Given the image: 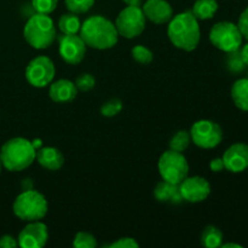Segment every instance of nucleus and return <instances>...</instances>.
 <instances>
[{
    "instance_id": "f257e3e1",
    "label": "nucleus",
    "mask_w": 248,
    "mask_h": 248,
    "mask_svg": "<svg viewBox=\"0 0 248 248\" xmlns=\"http://www.w3.org/2000/svg\"><path fill=\"white\" fill-rule=\"evenodd\" d=\"M167 36L174 47L190 52L199 46L201 31L199 19L191 10L181 12L169 21Z\"/></svg>"
},
{
    "instance_id": "f03ea898",
    "label": "nucleus",
    "mask_w": 248,
    "mask_h": 248,
    "mask_svg": "<svg viewBox=\"0 0 248 248\" xmlns=\"http://www.w3.org/2000/svg\"><path fill=\"white\" fill-rule=\"evenodd\" d=\"M79 35L86 46L96 50H108L114 47L119 40L115 24L101 15L85 19L80 27Z\"/></svg>"
},
{
    "instance_id": "7ed1b4c3",
    "label": "nucleus",
    "mask_w": 248,
    "mask_h": 248,
    "mask_svg": "<svg viewBox=\"0 0 248 248\" xmlns=\"http://www.w3.org/2000/svg\"><path fill=\"white\" fill-rule=\"evenodd\" d=\"M36 149L33 143L23 137H15L6 140L0 149L2 167L11 172L28 169L35 161Z\"/></svg>"
},
{
    "instance_id": "20e7f679",
    "label": "nucleus",
    "mask_w": 248,
    "mask_h": 248,
    "mask_svg": "<svg viewBox=\"0 0 248 248\" xmlns=\"http://www.w3.org/2000/svg\"><path fill=\"white\" fill-rule=\"evenodd\" d=\"M24 40L35 50H45L56 40L57 31L48 15L38 14L31 16L23 28Z\"/></svg>"
},
{
    "instance_id": "39448f33",
    "label": "nucleus",
    "mask_w": 248,
    "mask_h": 248,
    "mask_svg": "<svg viewBox=\"0 0 248 248\" xmlns=\"http://www.w3.org/2000/svg\"><path fill=\"white\" fill-rule=\"evenodd\" d=\"M12 211L15 216L24 222L41 220L48 211V202L38 190H23L15 199Z\"/></svg>"
},
{
    "instance_id": "423d86ee",
    "label": "nucleus",
    "mask_w": 248,
    "mask_h": 248,
    "mask_svg": "<svg viewBox=\"0 0 248 248\" xmlns=\"http://www.w3.org/2000/svg\"><path fill=\"white\" fill-rule=\"evenodd\" d=\"M157 170L164 181L173 184H179L188 177L189 164L183 153L166 150L162 153L157 162Z\"/></svg>"
},
{
    "instance_id": "0eeeda50",
    "label": "nucleus",
    "mask_w": 248,
    "mask_h": 248,
    "mask_svg": "<svg viewBox=\"0 0 248 248\" xmlns=\"http://www.w3.org/2000/svg\"><path fill=\"white\" fill-rule=\"evenodd\" d=\"M242 36L237 24L229 21L216 23L210 31V41L215 47L223 52H232L242 46Z\"/></svg>"
},
{
    "instance_id": "6e6552de",
    "label": "nucleus",
    "mask_w": 248,
    "mask_h": 248,
    "mask_svg": "<svg viewBox=\"0 0 248 248\" xmlns=\"http://www.w3.org/2000/svg\"><path fill=\"white\" fill-rule=\"evenodd\" d=\"M147 18L140 6H126L120 11L115 21L119 36L133 39L140 36L145 29Z\"/></svg>"
},
{
    "instance_id": "1a4fd4ad",
    "label": "nucleus",
    "mask_w": 248,
    "mask_h": 248,
    "mask_svg": "<svg viewBox=\"0 0 248 248\" xmlns=\"http://www.w3.org/2000/svg\"><path fill=\"white\" fill-rule=\"evenodd\" d=\"M191 142L201 149H213L223 140V130L212 120H199L190 128Z\"/></svg>"
},
{
    "instance_id": "9d476101",
    "label": "nucleus",
    "mask_w": 248,
    "mask_h": 248,
    "mask_svg": "<svg viewBox=\"0 0 248 248\" xmlns=\"http://www.w3.org/2000/svg\"><path fill=\"white\" fill-rule=\"evenodd\" d=\"M55 74V64H53L52 60L46 56H38V57L33 58L27 64L26 72H24L28 84L36 89H43V87L50 85L53 81Z\"/></svg>"
},
{
    "instance_id": "9b49d317",
    "label": "nucleus",
    "mask_w": 248,
    "mask_h": 248,
    "mask_svg": "<svg viewBox=\"0 0 248 248\" xmlns=\"http://www.w3.org/2000/svg\"><path fill=\"white\" fill-rule=\"evenodd\" d=\"M179 190L184 201L198 203L202 202L210 196L211 184L201 176H188L179 183Z\"/></svg>"
},
{
    "instance_id": "f8f14e48",
    "label": "nucleus",
    "mask_w": 248,
    "mask_h": 248,
    "mask_svg": "<svg viewBox=\"0 0 248 248\" xmlns=\"http://www.w3.org/2000/svg\"><path fill=\"white\" fill-rule=\"evenodd\" d=\"M48 229L40 220L28 222L17 237L18 246L22 248H41L47 244Z\"/></svg>"
},
{
    "instance_id": "ddd939ff",
    "label": "nucleus",
    "mask_w": 248,
    "mask_h": 248,
    "mask_svg": "<svg viewBox=\"0 0 248 248\" xmlns=\"http://www.w3.org/2000/svg\"><path fill=\"white\" fill-rule=\"evenodd\" d=\"M86 44L78 34L65 35L63 34L60 39V55L65 63L70 65L79 64L86 55Z\"/></svg>"
},
{
    "instance_id": "4468645a",
    "label": "nucleus",
    "mask_w": 248,
    "mask_h": 248,
    "mask_svg": "<svg viewBox=\"0 0 248 248\" xmlns=\"http://www.w3.org/2000/svg\"><path fill=\"white\" fill-rule=\"evenodd\" d=\"M225 170L232 173H241L248 169V144L234 143L224 152L222 156Z\"/></svg>"
},
{
    "instance_id": "2eb2a0df",
    "label": "nucleus",
    "mask_w": 248,
    "mask_h": 248,
    "mask_svg": "<svg viewBox=\"0 0 248 248\" xmlns=\"http://www.w3.org/2000/svg\"><path fill=\"white\" fill-rule=\"evenodd\" d=\"M142 10L145 18L155 24L169 23L173 17V9L167 0H147Z\"/></svg>"
},
{
    "instance_id": "dca6fc26",
    "label": "nucleus",
    "mask_w": 248,
    "mask_h": 248,
    "mask_svg": "<svg viewBox=\"0 0 248 248\" xmlns=\"http://www.w3.org/2000/svg\"><path fill=\"white\" fill-rule=\"evenodd\" d=\"M48 96L55 103H70L77 98L78 89L70 80L60 79L50 84Z\"/></svg>"
},
{
    "instance_id": "f3484780",
    "label": "nucleus",
    "mask_w": 248,
    "mask_h": 248,
    "mask_svg": "<svg viewBox=\"0 0 248 248\" xmlns=\"http://www.w3.org/2000/svg\"><path fill=\"white\" fill-rule=\"evenodd\" d=\"M35 160L41 167L48 171H58L64 164V156L55 147H44L36 150Z\"/></svg>"
},
{
    "instance_id": "a211bd4d",
    "label": "nucleus",
    "mask_w": 248,
    "mask_h": 248,
    "mask_svg": "<svg viewBox=\"0 0 248 248\" xmlns=\"http://www.w3.org/2000/svg\"><path fill=\"white\" fill-rule=\"evenodd\" d=\"M154 196L159 202L172 203V205H178L184 201L179 190V184L170 183L164 179L155 186Z\"/></svg>"
},
{
    "instance_id": "6ab92c4d",
    "label": "nucleus",
    "mask_w": 248,
    "mask_h": 248,
    "mask_svg": "<svg viewBox=\"0 0 248 248\" xmlns=\"http://www.w3.org/2000/svg\"><path fill=\"white\" fill-rule=\"evenodd\" d=\"M232 102L242 111H248V78L236 80L232 84Z\"/></svg>"
},
{
    "instance_id": "aec40b11",
    "label": "nucleus",
    "mask_w": 248,
    "mask_h": 248,
    "mask_svg": "<svg viewBox=\"0 0 248 248\" xmlns=\"http://www.w3.org/2000/svg\"><path fill=\"white\" fill-rule=\"evenodd\" d=\"M218 7L219 5H218L217 0H196L194 2L191 12L199 21H206V19H211L215 17L218 11Z\"/></svg>"
},
{
    "instance_id": "412c9836",
    "label": "nucleus",
    "mask_w": 248,
    "mask_h": 248,
    "mask_svg": "<svg viewBox=\"0 0 248 248\" xmlns=\"http://www.w3.org/2000/svg\"><path fill=\"white\" fill-rule=\"evenodd\" d=\"M223 240H224V236H223L222 230L216 225H207L201 232V244L207 248L220 247Z\"/></svg>"
},
{
    "instance_id": "4be33fe9",
    "label": "nucleus",
    "mask_w": 248,
    "mask_h": 248,
    "mask_svg": "<svg viewBox=\"0 0 248 248\" xmlns=\"http://www.w3.org/2000/svg\"><path fill=\"white\" fill-rule=\"evenodd\" d=\"M80 27H81V22H80L78 15L73 14V12L62 15L58 19V28L65 35L78 34L80 31Z\"/></svg>"
},
{
    "instance_id": "5701e85b",
    "label": "nucleus",
    "mask_w": 248,
    "mask_h": 248,
    "mask_svg": "<svg viewBox=\"0 0 248 248\" xmlns=\"http://www.w3.org/2000/svg\"><path fill=\"white\" fill-rule=\"evenodd\" d=\"M191 143L190 132L186 130H179L174 133L169 142V147L171 150L174 152L183 153L188 149V147Z\"/></svg>"
},
{
    "instance_id": "b1692460",
    "label": "nucleus",
    "mask_w": 248,
    "mask_h": 248,
    "mask_svg": "<svg viewBox=\"0 0 248 248\" xmlns=\"http://www.w3.org/2000/svg\"><path fill=\"white\" fill-rule=\"evenodd\" d=\"M225 65H227L228 70L232 74H240V73L244 72L246 64H245L244 60L240 55V48L236 51H232V52H227Z\"/></svg>"
},
{
    "instance_id": "393cba45",
    "label": "nucleus",
    "mask_w": 248,
    "mask_h": 248,
    "mask_svg": "<svg viewBox=\"0 0 248 248\" xmlns=\"http://www.w3.org/2000/svg\"><path fill=\"white\" fill-rule=\"evenodd\" d=\"M94 1L96 0H64V4L68 11L79 15L90 11L94 5Z\"/></svg>"
},
{
    "instance_id": "a878e982",
    "label": "nucleus",
    "mask_w": 248,
    "mask_h": 248,
    "mask_svg": "<svg viewBox=\"0 0 248 248\" xmlns=\"http://www.w3.org/2000/svg\"><path fill=\"white\" fill-rule=\"evenodd\" d=\"M131 55L136 62L140 63V64H149L154 60V53L149 50L148 47L143 45H137L131 50Z\"/></svg>"
},
{
    "instance_id": "bb28decb",
    "label": "nucleus",
    "mask_w": 248,
    "mask_h": 248,
    "mask_svg": "<svg viewBox=\"0 0 248 248\" xmlns=\"http://www.w3.org/2000/svg\"><path fill=\"white\" fill-rule=\"evenodd\" d=\"M123 102L119 98H110L109 101L104 102L101 107V114L106 118H113L116 116L123 110Z\"/></svg>"
},
{
    "instance_id": "cd10ccee",
    "label": "nucleus",
    "mask_w": 248,
    "mask_h": 248,
    "mask_svg": "<svg viewBox=\"0 0 248 248\" xmlns=\"http://www.w3.org/2000/svg\"><path fill=\"white\" fill-rule=\"evenodd\" d=\"M73 246L77 248H94L97 247V240L92 234L86 232H79L74 236Z\"/></svg>"
},
{
    "instance_id": "c85d7f7f",
    "label": "nucleus",
    "mask_w": 248,
    "mask_h": 248,
    "mask_svg": "<svg viewBox=\"0 0 248 248\" xmlns=\"http://www.w3.org/2000/svg\"><path fill=\"white\" fill-rule=\"evenodd\" d=\"M57 5L58 0H31V6L38 14H52Z\"/></svg>"
},
{
    "instance_id": "c756f323",
    "label": "nucleus",
    "mask_w": 248,
    "mask_h": 248,
    "mask_svg": "<svg viewBox=\"0 0 248 248\" xmlns=\"http://www.w3.org/2000/svg\"><path fill=\"white\" fill-rule=\"evenodd\" d=\"M74 84L78 90H80V91L82 92H87L90 91V90L93 89L94 85H96V79H94L93 75L90 74V73H82V74H80L79 77L77 78Z\"/></svg>"
},
{
    "instance_id": "7c9ffc66",
    "label": "nucleus",
    "mask_w": 248,
    "mask_h": 248,
    "mask_svg": "<svg viewBox=\"0 0 248 248\" xmlns=\"http://www.w3.org/2000/svg\"><path fill=\"white\" fill-rule=\"evenodd\" d=\"M108 247L110 248H138L140 244L136 241L132 237H121V239L116 240L115 242L109 245Z\"/></svg>"
},
{
    "instance_id": "2f4dec72",
    "label": "nucleus",
    "mask_w": 248,
    "mask_h": 248,
    "mask_svg": "<svg viewBox=\"0 0 248 248\" xmlns=\"http://www.w3.org/2000/svg\"><path fill=\"white\" fill-rule=\"evenodd\" d=\"M237 27H239L242 36L248 40V6L241 12V15H240Z\"/></svg>"
},
{
    "instance_id": "473e14b6",
    "label": "nucleus",
    "mask_w": 248,
    "mask_h": 248,
    "mask_svg": "<svg viewBox=\"0 0 248 248\" xmlns=\"http://www.w3.org/2000/svg\"><path fill=\"white\" fill-rule=\"evenodd\" d=\"M18 246V242L11 235H2L0 237V248H15Z\"/></svg>"
},
{
    "instance_id": "72a5a7b5",
    "label": "nucleus",
    "mask_w": 248,
    "mask_h": 248,
    "mask_svg": "<svg viewBox=\"0 0 248 248\" xmlns=\"http://www.w3.org/2000/svg\"><path fill=\"white\" fill-rule=\"evenodd\" d=\"M210 169L212 170L213 172H222L223 170H225L224 161H223L222 157H216V159L211 160Z\"/></svg>"
},
{
    "instance_id": "f704fd0d",
    "label": "nucleus",
    "mask_w": 248,
    "mask_h": 248,
    "mask_svg": "<svg viewBox=\"0 0 248 248\" xmlns=\"http://www.w3.org/2000/svg\"><path fill=\"white\" fill-rule=\"evenodd\" d=\"M240 55H241L245 64L248 67V43L245 44L244 46H241V47H240Z\"/></svg>"
},
{
    "instance_id": "c9c22d12",
    "label": "nucleus",
    "mask_w": 248,
    "mask_h": 248,
    "mask_svg": "<svg viewBox=\"0 0 248 248\" xmlns=\"http://www.w3.org/2000/svg\"><path fill=\"white\" fill-rule=\"evenodd\" d=\"M127 6H140L142 0H123Z\"/></svg>"
},
{
    "instance_id": "e433bc0d",
    "label": "nucleus",
    "mask_w": 248,
    "mask_h": 248,
    "mask_svg": "<svg viewBox=\"0 0 248 248\" xmlns=\"http://www.w3.org/2000/svg\"><path fill=\"white\" fill-rule=\"evenodd\" d=\"M29 189H33V182L29 178L23 179V190H29Z\"/></svg>"
},
{
    "instance_id": "4c0bfd02",
    "label": "nucleus",
    "mask_w": 248,
    "mask_h": 248,
    "mask_svg": "<svg viewBox=\"0 0 248 248\" xmlns=\"http://www.w3.org/2000/svg\"><path fill=\"white\" fill-rule=\"evenodd\" d=\"M220 247H223V248H230V247H232V248H242L241 245L234 244V242H229V244H222V246H220Z\"/></svg>"
},
{
    "instance_id": "58836bf2",
    "label": "nucleus",
    "mask_w": 248,
    "mask_h": 248,
    "mask_svg": "<svg viewBox=\"0 0 248 248\" xmlns=\"http://www.w3.org/2000/svg\"><path fill=\"white\" fill-rule=\"evenodd\" d=\"M1 169H2V164H1V160H0V173H1Z\"/></svg>"
}]
</instances>
